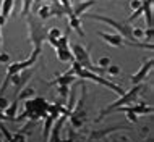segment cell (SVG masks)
<instances>
[{"mask_svg": "<svg viewBox=\"0 0 154 142\" xmlns=\"http://www.w3.org/2000/svg\"><path fill=\"white\" fill-rule=\"evenodd\" d=\"M75 81H76V74H75L73 70L70 68L68 71H65L63 74H60V76H57L51 82V86H70V84H73Z\"/></svg>", "mask_w": 154, "mask_h": 142, "instance_id": "30bf717a", "label": "cell"}, {"mask_svg": "<svg viewBox=\"0 0 154 142\" xmlns=\"http://www.w3.org/2000/svg\"><path fill=\"white\" fill-rule=\"evenodd\" d=\"M0 49H2V28H0Z\"/></svg>", "mask_w": 154, "mask_h": 142, "instance_id": "836d02e7", "label": "cell"}, {"mask_svg": "<svg viewBox=\"0 0 154 142\" xmlns=\"http://www.w3.org/2000/svg\"><path fill=\"white\" fill-rule=\"evenodd\" d=\"M152 2L154 0H141V8H143V15L146 18L148 28H152Z\"/></svg>", "mask_w": 154, "mask_h": 142, "instance_id": "4fadbf2b", "label": "cell"}, {"mask_svg": "<svg viewBox=\"0 0 154 142\" xmlns=\"http://www.w3.org/2000/svg\"><path fill=\"white\" fill-rule=\"evenodd\" d=\"M144 39H146L148 42H152V28H148L146 31H144Z\"/></svg>", "mask_w": 154, "mask_h": 142, "instance_id": "f1b7e54d", "label": "cell"}, {"mask_svg": "<svg viewBox=\"0 0 154 142\" xmlns=\"http://www.w3.org/2000/svg\"><path fill=\"white\" fill-rule=\"evenodd\" d=\"M106 73L110 74V76H117V74H120V66L117 65H109L106 68Z\"/></svg>", "mask_w": 154, "mask_h": 142, "instance_id": "cb8c5ba5", "label": "cell"}, {"mask_svg": "<svg viewBox=\"0 0 154 142\" xmlns=\"http://www.w3.org/2000/svg\"><path fill=\"white\" fill-rule=\"evenodd\" d=\"M0 131L3 132V136H5V141H7V142H11V139H13V134H11V132L8 131L7 126L2 123V121H0Z\"/></svg>", "mask_w": 154, "mask_h": 142, "instance_id": "603a6c76", "label": "cell"}, {"mask_svg": "<svg viewBox=\"0 0 154 142\" xmlns=\"http://www.w3.org/2000/svg\"><path fill=\"white\" fill-rule=\"evenodd\" d=\"M99 37H102L107 44H110L112 47H122L123 45V37L120 34H110V32H104V31H99L97 32Z\"/></svg>", "mask_w": 154, "mask_h": 142, "instance_id": "7c38bea8", "label": "cell"}, {"mask_svg": "<svg viewBox=\"0 0 154 142\" xmlns=\"http://www.w3.org/2000/svg\"><path fill=\"white\" fill-rule=\"evenodd\" d=\"M59 2H60V5L63 7L65 13L66 15H72V2H70V0H59Z\"/></svg>", "mask_w": 154, "mask_h": 142, "instance_id": "d4e9b609", "label": "cell"}, {"mask_svg": "<svg viewBox=\"0 0 154 142\" xmlns=\"http://www.w3.org/2000/svg\"><path fill=\"white\" fill-rule=\"evenodd\" d=\"M8 61H10V55L0 52V63H8Z\"/></svg>", "mask_w": 154, "mask_h": 142, "instance_id": "4dcf8cb0", "label": "cell"}, {"mask_svg": "<svg viewBox=\"0 0 154 142\" xmlns=\"http://www.w3.org/2000/svg\"><path fill=\"white\" fill-rule=\"evenodd\" d=\"M130 7H131L133 11L138 10V8L141 7V0H131V2H130Z\"/></svg>", "mask_w": 154, "mask_h": 142, "instance_id": "f546056e", "label": "cell"}, {"mask_svg": "<svg viewBox=\"0 0 154 142\" xmlns=\"http://www.w3.org/2000/svg\"><path fill=\"white\" fill-rule=\"evenodd\" d=\"M37 58H39V53L32 52V53H31V57H28L26 60H23V61H16V63H10V65H8V66H7L5 81H3L2 87H0V95H3V92L7 90V86L10 84V78L13 76V74L20 73V71H23V70H26V68H31L32 65H36Z\"/></svg>", "mask_w": 154, "mask_h": 142, "instance_id": "8992f818", "label": "cell"}, {"mask_svg": "<svg viewBox=\"0 0 154 142\" xmlns=\"http://www.w3.org/2000/svg\"><path fill=\"white\" fill-rule=\"evenodd\" d=\"M8 99L5 97V95H0V110H5V108L8 107Z\"/></svg>", "mask_w": 154, "mask_h": 142, "instance_id": "83f0119b", "label": "cell"}, {"mask_svg": "<svg viewBox=\"0 0 154 142\" xmlns=\"http://www.w3.org/2000/svg\"><path fill=\"white\" fill-rule=\"evenodd\" d=\"M37 2H39V0H37ZM34 11H36V15L39 19L51 18V7L49 5H37V7H34Z\"/></svg>", "mask_w": 154, "mask_h": 142, "instance_id": "ffe728a7", "label": "cell"}, {"mask_svg": "<svg viewBox=\"0 0 154 142\" xmlns=\"http://www.w3.org/2000/svg\"><path fill=\"white\" fill-rule=\"evenodd\" d=\"M144 89V84L143 82H140V84H135L133 86V89L131 90H128V92H125L123 95H120V97L115 100V102H112L110 105H107L104 110L101 111V115H99V118L96 120V121H101L106 115H109L112 113V111L115 110V108H119V107H127V105H131L133 102H135L136 99H138V95L141 94V90Z\"/></svg>", "mask_w": 154, "mask_h": 142, "instance_id": "277c9868", "label": "cell"}, {"mask_svg": "<svg viewBox=\"0 0 154 142\" xmlns=\"http://www.w3.org/2000/svg\"><path fill=\"white\" fill-rule=\"evenodd\" d=\"M151 70H152V58H149L146 63H144V65L141 66V68L131 76V84L135 86V84H140V82H143L144 78H146L148 74H149V71H151Z\"/></svg>", "mask_w": 154, "mask_h": 142, "instance_id": "9c48e42d", "label": "cell"}, {"mask_svg": "<svg viewBox=\"0 0 154 142\" xmlns=\"http://www.w3.org/2000/svg\"><path fill=\"white\" fill-rule=\"evenodd\" d=\"M72 70H73V73L76 74V78L89 79V81H93V82H97V84L107 87V89H110V90H114L117 95H123L125 94L122 86H117V84H114V82H110L109 79L102 78V74H97V73H93V71H89V70H85L80 63H76V61H73Z\"/></svg>", "mask_w": 154, "mask_h": 142, "instance_id": "3957f363", "label": "cell"}, {"mask_svg": "<svg viewBox=\"0 0 154 142\" xmlns=\"http://www.w3.org/2000/svg\"><path fill=\"white\" fill-rule=\"evenodd\" d=\"M11 142H26V134L16 131L15 134H13V139H11Z\"/></svg>", "mask_w": 154, "mask_h": 142, "instance_id": "484cf974", "label": "cell"}, {"mask_svg": "<svg viewBox=\"0 0 154 142\" xmlns=\"http://www.w3.org/2000/svg\"><path fill=\"white\" fill-rule=\"evenodd\" d=\"M68 94H70V86H59V95L62 100H68Z\"/></svg>", "mask_w": 154, "mask_h": 142, "instance_id": "7402d4cb", "label": "cell"}, {"mask_svg": "<svg viewBox=\"0 0 154 142\" xmlns=\"http://www.w3.org/2000/svg\"><path fill=\"white\" fill-rule=\"evenodd\" d=\"M13 5H15V0H2V3H0V15L3 18H8L11 15Z\"/></svg>", "mask_w": 154, "mask_h": 142, "instance_id": "ac0fdd59", "label": "cell"}, {"mask_svg": "<svg viewBox=\"0 0 154 142\" xmlns=\"http://www.w3.org/2000/svg\"><path fill=\"white\" fill-rule=\"evenodd\" d=\"M49 110V102L42 97H32L29 100H24V113L16 116L13 123L23 120H32V121H41L47 116Z\"/></svg>", "mask_w": 154, "mask_h": 142, "instance_id": "6da1fadb", "label": "cell"}, {"mask_svg": "<svg viewBox=\"0 0 154 142\" xmlns=\"http://www.w3.org/2000/svg\"><path fill=\"white\" fill-rule=\"evenodd\" d=\"M96 2H97V0H86V2H80L78 5L72 7V13H73L75 16H81V15H85V13H86V10H89V8L93 7Z\"/></svg>", "mask_w": 154, "mask_h": 142, "instance_id": "5bb4252c", "label": "cell"}, {"mask_svg": "<svg viewBox=\"0 0 154 142\" xmlns=\"http://www.w3.org/2000/svg\"><path fill=\"white\" fill-rule=\"evenodd\" d=\"M32 97H36V90L32 89V87H26V86L15 95V99L18 100V102H24V100H29Z\"/></svg>", "mask_w": 154, "mask_h": 142, "instance_id": "e0dca14e", "label": "cell"}, {"mask_svg": "<svg viewBox=\"0 0 154 142\" xmlns=\"http://www.w3.org/2000/svg\"><path fill=\"white\" fill-rule=\"evenodd\" d=\"M5 23H7V18H3V16L0 15V28H2V26H3V24H5Z\"/></svg>", "mask_w": 154, "mask_h": 142, "instance_id": "1f68e13d", "label": "cell"}, {"mask_svg": "<svg viewBox=\"0 0 154 142\" xmlns=\"http://www.w3.org/2000/svg\"><path fill=\"white\" fill-rule=\"evenodd\" d=\"M125 129H128L127 126H112V128H106V129H99V131H93L88 137V141H93V139H102V137L112 134V132H119V131H125Z\"/></svg>", "mask_w": 154, "mask_h": 142, "instance_id": "8fae6325", "label": "cell"}, {"mask_svg": "<svg viewBox=\"0 0 154 142\" xmlns=\"http://www.w3.org/2000/svg\"><path fill=\"white\" fill-rule=\"evenodd\" d=\"M63 13H65V10L60 5V2L59 0H54V3L51 5V16H62Z\"/></svg>", "mask_w": 154, "mask_h": 142, "instance_id": "44dd1931", "label": "cell"}, {"mask_svg": "<svg viewBox=\"0 0 154 142\" xmlns=\"http://www.w3.org/2000/svg\"><path fill=\"white\" fill-rule=\"evenodd\" d=\"M47 26L42 24V19H39L37 16L34 15H29L28 16V32H29V40L31 44L34 45V50L32 52L39 53L42 52V44L47 37Z\"/></svg>", "mask_w": 154, "mask_h": 142, "instance_id": "7a4b0ae2", "label": "cell"}, {"mask_svg": "<svg viewBox=\"0 0 154 142\" xmlns=\"http://www.w3.org/2000/svg\"><path fill=\"white\" fill-rule=\"evenodd\" d=\"M55 55L59 58V61H75L73 60V53L70 47H57L55 49Z\"/></svg>", "mask_w": 154, "mask_h": 142, "instance_id": "9a60e30c", "label": "cell"}, {"mask_svg": "<svg viewBox=\"0 0 154 142\" xmlns=\"http://www.w3.org/2000/svg\"><path fill=\"white\" fill-rule=\"evenodd\" d=\"M109 65H110V58H109V57H102V58H99L97 66H101V68H107Z\"/></svg>", "mask_w": 154, "mask_h": 142, "instance_id": "4316f807", "label": "cell"}, {"mask_svg": "<svg viewBox=\"0 0 154 142\" xmlns=\"http://www.w3.org/2000/svg\"><path fill=\"white\" fill-rule=\"evenodd\" d=\"M31 74H32V70L31 68H26V70L20 71V73H16V74H13V76L10 78V82L15 86V89H16L15 95L18 94L24 86H26V82L31 79Z\"/></svg>", "mask_w": 154, "mask_h": 142, "instance_id": "ba28073f", "label": "cell"}, {"mask_svg": "<svg viewBox=\"0 0 154 142\" xmlns=\"http://www.w3.org/2000/svg\"><path fill=\"white\" fill-rule=\"evenodd\" d=\"M72 53H73V60L76 63H80L85 70H89L93 73H97V74H106V68H101V66L94 65L91 61V57H89V50L81 44H73L72 45Z\"/></svg>", "mask_w": 154, "mask_h": 142, "instance_id": "5b68a950", "label": "cell"}, {"mask_svg": "<svg viewBox=\"0 0 154 142\" xmlns=\"http://www.w3.org/2000/svg\"><path fill=\"white\" fill-rule=\"evenodd\" d=\"M68 28H70V29H75V31H76L81 37H85V31H83V28H81V19H80V16H75L73 13L68 15Z\"/></svg>", "mask_w": 154, "mask_h": 142, "instance_id": "2e32d148", "label": "cell"}, {"mask_svg": "<svg viewBox=\"0 0 154 142\" xmlns=\"http://www.w3.org/2000/svg\"><path fill=\"white\" fill-rule=\"evenodd\" d=\"M81 18H88V19H96V21H102L106 24H109L119 32L120 36L123 37V40H135L131 36V26H127V24H122L119 23L117 19L114 18H107V16H102V15H91V13H85L81 15Z\"/></svg>", "mask_w": 154, "mask_h": 142, "instance_id": "52a82bcc", "label": "cell"}, {"mask_svg": "<svg viewBox=\"0 0 154 142\" xmlns=\"http://www.w3.org/2000/svg\"><path fill=\"white\" fill-rule=\"evenodd\" d=\"M130 110L135 115H146V113H152V107L146 105V103H138V105H130Z\"/></svg>", "mask_w": 154, "mask_h": 142, "instance_id": "d6986e66", "label": "cell"}, {"mask_svg": "<svg viewBox=\"0 0 154 142\" xmlns=\"http://www.w3.org/2000/svg\"><path fill=\"white\" fill-rule=\"evenodd\" d=\"M5 120V115H3V110H0V121Z\"/></svg>", "mask_w": 154, "mask_h": 142, "instance_id": "d6a6232c", "label": "cell"}]
</instances>
